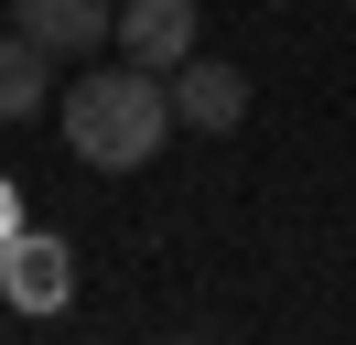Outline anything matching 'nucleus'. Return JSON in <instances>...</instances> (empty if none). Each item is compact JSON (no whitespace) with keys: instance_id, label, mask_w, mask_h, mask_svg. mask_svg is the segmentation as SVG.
I'll return each mask as SVG.
<instances>
[{"instance_id":"obj_7","label":"nucleus","mask_w":356,"mask_h":345,"mask_svg":"<svg viewBox=\"0 0 356 345\" xmlns=\"http://www.w3.org/2000/svg\"><path fill=\"white\" fill-rule=\"evenodd\" d=\"M11 227H22V194H11V172H0V237H11Z\"/></svg>"},{"instance_id":"obj_2","label":"nucleus","mask_w":356,"mask_h":345,"mask_svg":"<svg viewBox=\"0 0 356 345\" xmlns=\"http://www.w3.org/2000/svg\"><path fill=\"white\" fill-rule=\"evenodd\" d=\"M0 302H11L22 323L65 313V302H76V248L44 237V227H11V237H0Z\"/></svg>"},{"instance_id":"obj_4","label":"nucleus","mask_w":356,"mask_h":345,"mask_svg":"<svg viewBox=\"0 0 356 345\" xmlns=\"http://www.w3.org/2000/svg\"><path fill=\"white\" fill-rule=\"evenodd\" d=\"M11 22H22L54 65H65V54H108V43H119V0H11Z\"/></svg>"},{"instance_id":"obj_6","label":"nucleus","mask_w":356,"mask_h":345,"mask_svg":"<svg viewBox=\"0 0 356 345\" xmlns=\"http://www.w3.org/2000/svg\"><path fill=\"white\" fill-rule=\"evenodd\" d=\"M33 108H54V54L22 22H0V119H33Z\"/></svg>"},{"instance_id":"obj_8","label":"nucleus","mask_w":356,"mask_h":345,"mask_svg":"<svg viewBox=\"0 0 356 345\" xmlns=\"http://www.w3.org/2000/svg\"><path fill=\"white\" fill-rule=\"evenodd\" d=\"M270 11H291V0H270Z\"/></svg>"},{"instance_id":"obj_9","label":"nucleus","mask_w":356,"mask_h":345,"mask_svg":"<svg viewBox=\"0 0 356 345\" xmlns=\"http://www.w3.org/2000/svg\"><path fill=\"white\" fill-rule=\"evenodd\" d=\"M0 22H11V0H0Z\"/></svg>"},{"instance_id":"obj_3","label":"nucleus","mask_w":356,"mask_h":345,"mask_svg":"<svg viewBox=\"0 0 356 345\" xmlns=\"http://www.w3.org/2000/svg\"><path fill=\"white\" fill-rule=\"evenodd\" d=\"M248 97H259V86H248V65H227V54H184L173 65V119L184 129H205V141H227V129H248Z\"/></svg>"},{"instance_id":"obj_5","label":"nucleus","mask_w":356,"mask_h":345,"mask_svg":"<svg viewBox=\"0 0 356 345\" xmlns=\"http://www.w3.org/2000/svg\"><path fill=\"white\" fill-rule=\"evenodd\" d=\"M195 0H119V54L130 65H152V76H173L184 54H195Z\"/></svg>"},{"instance_id":"obj_1","label":"nucleus","mask_w":356,"mask_h":345,"mask_svg":"<svg viewBox=\"0 0 356 345\" xmlns=\"http://www.w3.org/2000/svg\"><path fill=\"white\" fill-rule=\"evenodd\" d=\"M54 119H65V151L87 172H140L184 129L173 119V76H152V65H130V54L87 65L76 86H54Z\"/></svg>"}]
</instances>
